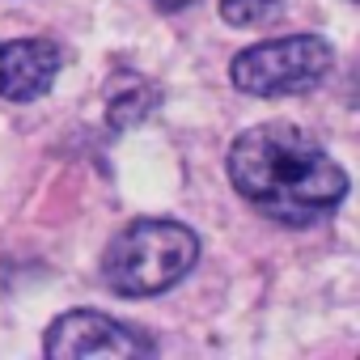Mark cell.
Here are the masks:
<instances>
[{
	"mask_svg": "<svg viewBox=\"0 0 360 360\" xmlns=\"http://www.w3.org/2000/svg\"><path fill=\"white\" fill-rule=\"evenodd\" d=\"M229 183L238 195L280 225H309L330 217L347 195V174L301 127L263 123L233 140Z\"/></svg>",
	"mask_w": 360,
	"mask_h": 360,
	"instance_id": "cell-1",
	"label": "cell"
},
{
	"mask_svg": "<svg viewBox=\"0 0 360 360\" xmlns=\"http://www.w3.org/2000/svg\"><path fill=\"white\" fill-rule=\"evenodd\" d=\"M195 259L200 242L187 225L144 217L110 238L102 255V280L119 297H157L178 280H187Z\"/></svg>",
	"mask_w": 360,
	"mask_h": 360,
	"instance_id": "cell-2",
	"label": "cell"
},
{
	"mask_svg": "<svg viewBox=\"0 0 360 360\" xmlns=\"http://www.w3.org/2000/svg\"><path fill=\"white\" fill-rule=\"evenodd\" d=\"M335 51L318 34H292V39H267L233 56L229 77L242 94L255 98H288L309 94L330 77Z\"/></svg>",
	"mask_w": 360,
	"mask_h": 360,
	"instance_id": "cell-3",
	"label": "cell"
},
{
	"mask_svg": "<svg viewBox=\"0 0 360 360\" xmlns=\"http://www.w3.org/2000/svg\"><path fill=\"white\" fill-rule=\"evenodd\" d=\"M157 343L144 339L136 326L106 318L98 309H72L51 322L43 339V356L51 360H85V356H153Z\"/></svg>",
	"mask_w": 360,
	"mask_h": 360,
	"instance_id": "cell-4",
	"label": "cell"
},
{
	"mask_svg": "<svg viewBox=\"0 0 360 360\" xmlns=\"http://www.w3.org/2000/svg\"><path fill=\"white\" fill-rule=\"evenodd\" d=\"M60 77V47L51 39H13L0 43V98L34 102Z\"/></svg>",
	"mask_w": 360,
	"mask_h": 360,
	"instance_id": "cell-5",
	"label": "cell"
},
{
	"mask_svg": "<svg viewBox=\"0 0 360 360\" xmlns=\"http://www.w3.org/2000/svg\"><path fill=\"white\" fill-rule=\"evenodd\" d=\"M157 102V89L140 77V72H115L110 85H106V123L110 127H131L140 123Z\"/></svg>",
	"mask_w": 360,
	"mask_h": 360,
	"instance_id": "cell-6",
	"label": "cell"
},
{
	"mask_svg": "<svg viewBox=\"0 0 360 360\" xmlns=\"http://www.w3.org/2000/svg\"><path fill=\"white\" fill-rule=\"evenodd\" d=\"M284 9V0H221V18L238 30L246 26H267Z\"/></svg>",
	"mask_w": 360,
	"mask_h": 360,
	"instance_id": "cell-7",
	"label": "cell"
},
{
	"mask_svg": "<svg viewBox=\"0 0 360 360\" xmlns=\"http://www.w3.org/2000/svg\"><path fill=\"white\" fill-rule=\"evenodd\" d=\"M153 5H157L161 13H178V9H187L191 0H153Z\"/></svg>",
	"mask_w": 360,
	"mask_h": 360,
	"instance_id": "cell-8",
	"label": "cell"
}]
</instances>
